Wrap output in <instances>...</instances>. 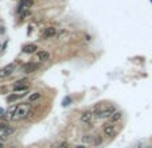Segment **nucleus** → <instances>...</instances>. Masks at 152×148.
Listing matches in <instances>:
<instances>
[{
    "label": "nucleus",
    "mask_w": 152,
    "mask_h": 148,
    "mask_svg": "<svg viewBox=\"0 0 152 148\" xmlns=\"http://www.w3.org/2000/svg\"><path fill=\"white\" fill-rule=\"evenodd\" d=\"M116 112V109L112 105H108L105 102H101L100 105H97L94 108V117L98 119V120H102V119H111V116Z\"/></svg>",
    "instance_id": "nucleus-1"
},
{
    "label": "nucleus",
    "mask_w": 152,
    "mask_h": 148,
    "mask_svg": "<svg viewBox=\"0 0 152 148\" xmlns=\"http://www.w3.org/2000/svg\"><path fill=\"white\" fill-rule=\"evenodd\" d=\"M31 114V104H20L18 105V108H16V112H15V116H14V119L15 121H18V120H23L26 117H28V116Z\"/></svg>",
    "instance_id": "nucleus-2"
},
{
    "label": "nucleus",
    "mask_w": 152,
    "mask_h": 148,
    "mask_svg": "<svg viewBox=\"0 0 152 148\" xmlns=\"http://www.w3.org/2000/svg\"><path fill=\"white\" fill-rule=\"evenodd\" d=\"M104 135L108 136V137H113V136H116V133L118 132V128H117V125L114 124V123H106L105 125H104Z\"/></svg>",
    "instance_id": "nucleus-3"
},
{
    "label": "nucleus",
    "mask_w": 152,
    "mask_h": 148,
    "mask_svg": "<svg viewBox=\"0 0 152 148\" xmlns=\"http://www.w3.org/2000/svg\"><path fill=\"white\" fill-rule=\"evenodd\" d=\"M14 70H15V63H11V65H7V66L2 67V69H0V78L9 77L14 73Z\"/></svg>",
    "instance_id": "nucleus-4"
},
{
    "label": "nucleus",
    "mask_w": 152,
    "mask_h": 148,
    "mask_svg": "<svg viewBox=\"0 0 152 148\" xmlns=\"http://www.w3.org/2000/svg\"><path fill=\"white\" fill-rule=\"evenodd\" d=\"M94 119L96 117H94V113L92 110H85V112L81 114V121L83 124H92Z\"/></svg>",
    "instance_id": "nucleus-5"
},
{
    "label": "nucleus",
    "mask_w": 152,
    "mask_h": 148,
    "mask_svg": "<svg viewBox=\"0 0 152 148\" xmlns=\"http://www.w3.org/2000/svg\"><path fill=\"white\" fill-rule=\"evenodd\" d=\"M39 69V63H34V62H28L23 66V71L24 73H32Z\"/></svg>",
    "instance_id": "nucleus-6"
},
{
    "label": "nucleus",
    "mask_w": 152,
    "mask_h": 148,
    "mask_svg": "<svg viewBox=\"0 0 152 148\" xmlns=\"http://www.w3.org/2000/svg\"><path fill=\"white\" fill-rule=\"evenodd\" d=\"M36 57H38V61H40V62H46V61L50 59V52L46 51V50H40V51H38Z\"/></svg>",
    "instance_id": "nucleus-7"
},
{
    "label": "nucleus",
    "mask_w": 152,
    "mask_h": 148,
    "mask_svg": "<svg viewBox=\"0 0 152 148\" xmlns=\"http://www.w3.org/2000/svg\"><path fill=\"white\" fill-rule=\"evenodd\" d=\"M16 108H18V105H15V107L9 108L7 112L3 114V119H4V120H12L14 116H15V112H16Z\"/></svg>",
    "instance_id": "nucleus-8"
},
{
    "label": "nucleus",
    "mask_w": 152,
    "mask_h": 148,
    "mask_svg": "<svg viewBox=\"0 0 152 148\" xmlns=\"http://www.w3.org/2000/svg\"><path fill=\"white\" fill-rule=\"evenodd\" d=\"M55 34H57V28H54V27H47V28H45V31H43V38H45V39L53 38Z\"/></svg>",
    "instance_id": "nucleus-9"
},
{
    "label": "nucleus",
    "mask_w": 152,
    "mask_h": 148,
    "mask_svg": "<svg viewBox=\"0 0 152 148\" xmlns=\"http://www.w3.org/2000/svg\"><path fill=\"white\" fill-rule=\"evenodd\" d=\"M32 7V0H22L19 3V12H23L24 9Z\"/></svg>",
    "instance_id": "nucleus-10"
},
{
    "label": "nucleus",
    "mask_w": 152,
    "mask_h": 148,
    "mask_svg": "<svg viewBox=\"0 0 152 148\" xmlns=\"http://www.w3.org/2000/svg\"><path fill=\"white\" fill-rule=\"evenodd\" d=\"M38 50V46L36 45H26L24 47H23V52H26V54H34V52Z\"/></svg>",
    "instance_id": "nucleus-11"
},
{
    "label": "nucleus",
    "mask_w": 152,
    "mask_h": 148,
    "mask_svg": "<svg viewBox=\"0 0 152 148\" xmlns=\"http://www.w3.org/2000/svg\"><path fill=\"white\" fill-rule=\"evenodd\" d=\"M26 94H27L26 92H23V93H18V94H11V96H8V97H7V101H8V102H14V101H16V100L24 97Z\"/></svg>",
    "instance_id": "nucleus-12"
},
{
    "label": "nucleus",
    "mask_w": 152,
    "mask_h": 148,
    "mask_svg": "<svg viewBox=\"0 0 152 148\" xmlns=\"http://www.w3.org/2000/svg\"><path fill=\"white\" fill-rule=\"evenodd\" d=\"M40 97H42V93H40V92H35V93H32V94L28 97V101H30V102H35V101H38Z\"/></svg>",
    "instance_id": "nucleus-13"
},
{
    "label": "nucleus",
    "mask_w": 152,
    "mask_h": 148,
    "mask_svg": "<svg viewBox=\"0 0 152 148\" xmlns=\"http://www.w3.org/2000/svg\"><path fill=\"white\" fill-rule=\"evenodd\" d=\"M28 85H14V92H27Z\"/></svg>",
    "instance_id": "nucleus-14"
},
{
    "label": "nucleus",
    "mask_w": 152,
    "mask_h": 148,
    "mask_svg": "<svg viewBox=\"0 0 152 148\" xmlns=\"http://www.w3.org/2000/svg\"><path fill=\"white\" fill-rule=\"evenodd\" d=\"M121 112H117V110H116V112H114L112 116H111V123H116V121H118L120 119H121Z\"/></svg>",
    "instance_id": "nucleus-15"
},
{
    "label": "nucleus",
    "mask_w": 152,
    "mask_h": 148,
    "mask_svg": "<svg viewBox=\"0 0 152 148\" xmlns=\"http://www.w3.org/2000/svg\"><path fill=\"white\" fill-rule=\"evenodd\" d=\"M85 143H94V136H92V135H88V136H85L82 139Z\"/></svg>",
    "instance_id": "nucleus-16"
},
{
    "label": "nucleus",
    "mask_w": 152,
    "mask_h": 148,
    "mask_svg": "<svg viewBox=\"0 0 152 148\" xmlns=\"http://www.w3.org/2000/svg\"><path fill=\"white\" fill-rule=\"evenodd\" d=\"M3 132H4L3 135H4V136L7 137V136H9V135H12L14 132H15V129H14V128H9V126H8V128H7L6 131H3Z\"/></svg>",
    "instance_id": "nucleus-17"
},
{
    "label": "nucleus",
    "mask_w": 152,
    "mask_h": 148,
    "mask_svg": "<svg viewBox=\"0 0 152 148\" xmlns=\"http://www.w3.org/2000/svg\"><path fill=\"white\" fill-rule=\"evenodd\" d=\"M70 102H71V98L66 97V98H63V101H62V105H63V107H67V105H70Z\"/></svg>",
    "instance_id": "nucleus-18"
},
{
    "label": "nucleus",
    "mask_w": 152,
    "mask_h": 148,
    "mask_svg": "<svg viewBox=\"0 0 152 148\" xmlns=\"http://www.w3.org/2000/svg\"><path fill=\"white\" fill-rule=\"evenodd\" d=\"M8 128V125L6 123H0V131H6Z\"/></svg>",
    "instance_id": "nucleus-19"
},
{
    "label": "nucleus",
    "mask_w": 152,
    "mask_h": 148,
    "mask_svg": "<svg viewBox=\"0 0 152 148\" xmlns=\"http://www.w3.org/2000/svg\"><path fill=\"white\" fill-rule=\"evenodd\" d=\"M3 114H4V109L0 108V116H3Z\"/></svg>",
    "instance_id": "nucleus-20"
},
{
    "label": "nucleus",
    "mask_w": 152,
    "mask_h": 148,
    "mask_svg": "<svg viewBox=\"0 0 152 148\" xmlns=\"http://www.w3.org/2000/svg\"><path fill=\"white\" fill-rule=\"evenodd\" d=\"M55 148H66V144H62V145H59V147H55Z\"/></svg>",
    "instance_id": "nucleus-21"
},
{
    "label": "nucleus",
    "mask_w": 152,
    "mask_h": 148,
    "mask_svg": "<svg viewBox=\"0 0 152 148\" xmlns=\"http://www.w3.org/2000/svg\"><path fill=\"white\" fill-rule=\"evenodd\" d=\"M77 148H86V147H83V145H78Z\"/></svg>",
    "instance_id": "nucleus-22"
},
{
    "label": "nucleus",
    "mask_w": 152,
    "mask_h": 148,
    "mask_svg": "<svg viewBox=\"0 0 152 148\" xmlns=\"http://www.w3.org/2000/svg\"><path fill=\"white\" fill-rule=\"evenodd\" d=\"M0 148H3V144H2V143H0Z\"/></svg>",
    "instance_id": "nucleus-23"
}]
</instances>
